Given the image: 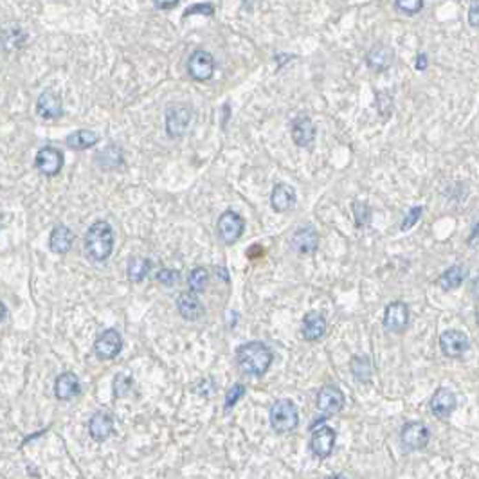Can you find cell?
<instances>
[{
    "instance_id": "cell-1",
    "label": "cell",
    "mask_w": 479,
    "mask_h": 479,
    "mask_svg": "<svg viewBox=\"0 0 479 479\" xmlns=\"http://www.w3.org/2000/svg\"><path fill=\"white\" fill-rule=\"evenodd\" d=\"M274 360L272 349L260 340H251L236 348L238 368L247 377H263Z\"/></svg>"
},
{
    "instance_id": "cell-2",
    "label": "cell",
    "mask_w": 479,
    "mask_h": 479,
    "mask_svg": "<svg viewBox=\"0 0 479 479\" xmlns=\"http://www.w3.org/2000/svg\"><path fill=\"white\" fill-rule=\"evenodd\" d=\"M85 251L94 261H105L114 251V229L108 222H94L85 236Z\"/></svg>"
},
{
    "instance_id": "cell-3",
    "label": "cell",
    "mask_w": 479,
    "mask_h": 479,
    "mask_svg": "<svg viewBox=\"0 0 479 479\" xmlns=\"http://www.w3.org/2000/svg\"><path fill=\"white\" fill-rule=\"evenodd\" d=\"M270 425L276 433H292L299 425L298 407L289 398H279L270 407Z\"/></svg>"
},
{
    "instance_id": "cell-4",
    "label": "cell",
    "mask_w": 479,
    "mask_h": 479,
    "mask_svg": "<svg viewBox=\"0 0 479 479\" xmlns=\"http://www.w3.org/2000/svg\"><path fill=\"white\" fill-rule=\"evenodd\" d=\"M411 314L409 307L404 301H393L389 303L384 310V317H382V326L387 334H404L409 328Z\"/></svg>"
},
{
    "instance_id": "cell-5",
    "label": "cell",
    "mask_w": 479,
    "mask_h": 479,
    "mask_svg": "<svg viewBox=\"0 0 479 479\" xmlns=\"http://www.w3.org/2000/svg\"><path fill=\"white\" fill-rule=\"evenodd\" d=\"M312 438H310V451L319 460H326L334 452L335 440H337V433L328 425L317 424L312 429Z\"/></svg>"
},
{
    "instance_id": "cell-6",
    "label": "cell",
    "mask_w": 479,
    "mask_h": 479,
    "mask_svg": "<svg viewBox=\"0 0 479 479\" xmlns=\"http://www.w3.org/2000/svg\"><path fill=\"white\" fill-rule=\"evenodd\" d=\"M429 438H431V433H429V427L424 422H407L402 427L400 442L407 452L425 449L429 443Z\"/></svg>"
},
{
    "instance_id": "cell-7",
    "label": "cell",
    "mask_w": 479,
    "mask_h": 479,
    "mask_svg": "<svg viewBox=\"0 0 479 479\" xmlns=\"http://www.w3.org/2000/svg\"><path fill=\"white\" fill-rule=\"evenodd\" d=\"M245 231V220L234 211H225L218 218V236L225 245H234Z\"/></svg>"
},
{
    "instance_id": "cell-8",
    "label": "cell",
    "mask_w": 479,
    "mask_h": 479,
    "mask_svg": "<svg viewBox=\"0 0 479 479\" xmlns=\"http://www.w3.org/2000/svg\"><path fill=\"white\" fill-rule=\"evenodd\" d=\"M346 398L345 393L334 384H326L319 389L317 395V409L321 411L325 416H334V414L340 413L345 409Z\"/></svg>"
},
{
    "instance_id": "cell-9",
    "label": "cell",
    "mask_w": 479,
    "mask_h": 479,
    "mask_svg": "<svg viewBox=\"0 0 479 479\" xmlns=\"http://www.w3.org/2000/svg\"><path fill=\"white\" fill-rule=\"evenodd\" d=\"M469 335L461 330H445L440 335V349L449 358H460L469 351Z\"/></svg>"
},
{
    "instance_id": "cell-10",
    "label": "cell",
    "mask_w": 479,
    "mask_h": 479,
    "mask_svg": "<svg viewBox=\"0 0 479 479\" xmlns=\"http://www.w3.org/2000/svg\"><path fill=\"white\" fill-rule=\"evenodd\" d=\"M123 349V339L121 334L114 328L110 330H105L103 334H99V337L94 343V354L99 360H112L116 358L117 355L121 354Z\"/></svg>"
},
{
    "instance_id": "cell-11",
    "label": "cell",
    "mask_w": 479,
    "mask_h": 479,
    "mask_svg": "<svg viewBox=\"0 0 479 479\" xmlns=\"http://www.w3.org/2000/svg\"><path fill=\"white\" fill-rule=\"evenodd\" d=\"M191 116H193V110H191L187 105H173V107L167 108L166 134L170 135L172 139L182 137L184 132L187 130V126H190Z\"/></svg>"
},
{
    "instance_id": "cell-12",
    "label": "cell",
    "mask_w": 479,
    "mask_h": 479,
    "mask_svg": "<svg viewBox=\"0 0 479 479\" xmlns=\"http://www.w3.org/2000/svg\"><path fill=\"white\" fill-rule=\"evenodd\" d=\"M187 72L195 81H207L214 74V58L211 52L198 49L187 60Z\"/></svg>"
},
{
    "instance_id": "cell-13",
    "label": "cell",
    "mask_w": 479,
    "mask_h": 479,
    "mask_svg": "<svg viewBox=\"0 0 479 479\" xmlns=\"http://www.w3.org/2000/svg\"><path fill=\"white\" fill-rule=\"evenodd\" d=\"M431 413L440 420H447L458 407L456 393L449 387H438L436 393L433 395L431 402H429Z\"/></svg>"
},
{
    "instance_id": "cell-14",
    "label": "cell",
    "mask_w": 479,
    "mask_h": 479,
    "mask_svg": "<svg viewBox=\"0 0 479 479\" xmlns=\"http://www.w3.org/2000/svg\"><path fill=\"white\" fill-rule=\"evenodd\" d=\"M34 163H37L38 172L43 173L45 177H54L63 167V154L52 146H45L38 152Z\"/></svg>"
},
{
    "instance_id": "cell-15",
    "label": "cell",
    "mask_w": 479,
    "mask_h": 479,
    "mask_svg": "<svg viewBox=\"0 0 479 479\" xmlns=\"http://www.w3.org/2000/svg\"><path fill=\"white\" fill-rule=\"evenodd\" d=\"M298 196H296V190L287 182H279L276 184L272 193H270V205L276 213H287L296 205Z\"/></svg>"
},
{
    "instance_id": "cell-16",
    "label": "cell",
    "mask_w": 479,
    "mask_h": 479,
    "mask_svg": "<svg viewBox=\"0 0 479 479\" xmlns=\"http://www.w3.org/2000/svg\"><path fill=\"white\" fill-rule=\"evenodd\" d=\"M290 245L298 254H312L317 251L319 247V233L312 225L308 227H301L294 233L292 240H290Z\"/></svg>"
},
{
    "instance_id": "cell-17",
    "label": "cell",
    "mask_w": 479,
    "mask_h": 479,
    "mask_svg": "<svg viewBox=\"0 0 479 479\" xmlns=\"http://www.w3.org/2000/svg\"><path fill=\"white\" fill-rule=\"evenodd\" d=\"M114 433V416L108 411H98L89 422V434L96 442H105Z\"/></svg>"
},
{
    "instance_id": "cell-18",
    "label": "cell",
    "mask_w": 479,
    "mask_h": 479,
    "mask_svg": "<svg viewBox=\"0 0 479 479\" xmlns=\"http://www.w3.org/2000/svg\"><path fill=\"white\" fill-rule=\"evenodd\" d=\"M326 334V319L323 314L316 312H308L307 316L303 317V325H301V335L303 339L308 340V343H316L321 337H325Z\"/></svg>"
},
{
    "instance_id": "cell-19",
    "label": "cell",
    "mask_w": 479,
    "mask_h": 479,
    "mask_svg": "<svg viewBox=\"0 0 479 479\" xmlns=\"http://www.w3.org/2000/svg\"><path fill=\"white\" fill-rule=\"evenodd\" d=\"M79 391H81V384L72 371L61 373L60 377L56 378L54 395L58 400H72L74 396L79 395Z\"/></svg>"
},
{
    "instance_id": "cell-20",
    "label": "cell",
    "mask_w": 479,
    "mask_h": 479,
    "mask_svg": "<svg viewBox=\"0 0 479 479\" xmlns=\"http://www.w3.org/2000/svg\"><path fill=\"white\" fill-rule=\"evenodd\" d=\"M292 139L299 148H308L316 141V125L310 117H298L292 126Z\"/></svg>"
},
{
    "instance_id": "cell-21",
    "label": "cell",
    "mask_w": 479,
    "mask_h": 479,
    "mask_svg": "<svg viewBox=\"0 0 479 479\" xmlns=\"http://www.w3.org/2000/svg\"><path fill=\"white\" fill-rule=\"evenodd\" d=\"M177 308L179 314H181L184 319L187 321H196L204 316V305L198 298H196L195 292H184L177 298Z\"/></svg>"
},
{
    "instance_id": "cell-22",
    "label": "cell",
    "mask_w": 479,
    "mask_h": 479,
    "mask_svg": "<svg viewBox=\"0 0 479 479\" xmlns=\"http://www.w3.org/2000/svg\"><path fill=\"white\" fill-rule=\"evenodd\" d=\"M469 278V269L463 263H456V265L449 267L440 278H438V287L445 292L449 290L460 289L461 285L465 283V279Z\"/></svg>"
},
{
    "instance_id": "cell-23",
    "label": "cell",
    "mask_w": 479,
    "mask_h": 479,
    "mask_svg": "<svg viewBox=\"0 0 479 479\" xmlns=\"http://www.w3.org/2000/svg\"><path fill=\"white\" fill-rule=\"evenodd\" d=\"M37 112L38 116L43 117V119H58V117L63 114L60 96H56L52 90H45V92L38 98Z\"/></svg>"
},
{
    "instance_id": "cell-24",
    "label": "cell",
    "mask_w": 479,
    "mask_h": 479,
    "mask_svg": "<svg viewBox=\"0 0 479 479\" xmlns=\"http://www.w3.org/2000/svg\"><path fill=\"white\" fill-rule=\"evenodd\" d=\"M393 60H395V52H393L391 47L384 45V43H377L366 56L368 65L373 70H377V72H384V70L389 69Z\"/></svg>"
},
{
    "instance_id": "cell-25",
    "label": "cell",
    "mask_w": 479,
    "mask_h": 479,
    "mask_svg": "<svg viewBox=\"0 0 479 479\" xmlns=\"http://www.w3.org/2000/svg\"><path fill=\"white\" fill-rule=\"evenodd\" d=\"M72 243H74V233L67 225L60 223V225H56L52 229L51 238H49V247H51L52 252L65 254V252L70 251Z\"/></svg>"
},
{
    "instance_id": "cell-26",
    "label": "cell",
    "mask_w": 479,
    "mask_h": 479,
    "mask_svg": "<svg viewBox=\"0 0 479 479\" xmlns=\"http://www.w3.org/2000/svg\"><path fill=\"white\" fill-rule=\"evenodd\" d=\"M152 272V260L143 256H135L128 261V269H126V274L132 283H141L148 278V274Z\"/></svg>"
},
{
    "instance_id": "cell-27",
    "label": "cell",
    "mask_w": 479,
    "mask_h": 479,
    "mask_svg": "<svg viewBox=\"0 0 479 479\" xmlns=\"http://www.w3.org/2000/svg\"><path fill=\"white\" fill-rule=\"evenodd\" d=\"M98 134L90 130H76L67 137V146L72 150H87L98 145Z\"/></svg>"
},
{
    "instance_id": "cell-28",
    "label": "cell",
    "mask_w": 479,
    "mask_h": 479,
    "mask_svg": "<svg viewBox=\"0 0 479 479\" xmlns=\"http://www.w3.org/2000/svg\"><path fill=\"white\" fill-rule=\"evenodd\" d=\"M371 360L364 355H355L351 358V375L357 378V382L360 384H368L371 382Z\"/></svg>"
},
{
    "instance_id": "cell-29",
    "label": "cell",
    "mask_w": 479,
    "mask_h": 479,
    "mask_svg": "<svg viewBox=\"0 0 479 479\" xmlns=\"http://www.w3.org/2000/svg\"><path fill=\"white\" fill-rule=\"evenodd\" d=\"M207 281H210V274L204 267H196L190 272V278H187V287H190L191 292L201 294L204 292L205 287H207Z\"/></svg>"
},
{
    "instance_id": "cell-30",
    "label": "cell",
    "mask_w": 479,
    "mask_h": 479,
    "mask_svg": "<svg viewBox=\"0 0 479 479\" xmlns=\"http://www.w3.org/2000/svg\"><path fill=\"white\" fill-rule=\"evenodd\" d=\"M351 211H354V218L357 227H364L371 222V210L366 202H354L351 205Z\"/></svg>"
},
{
    "instance_id": "cell-31",
    "label": "cell",
    "mask_w": 479,
    "mask_h": 479,
    "mask_svg": "<svg viewBox=\"0 0 479 479\" xmlns=\"http://www.w3.org/2000/svg\"><path fill=\"white\" fill-rule=\"evenodd\" d=\"M243 395H245V386H243V384H234V386L227 391V395H225V405H223L225 413H229V411L233 409L234 405L242 400Z\"/></svg>"
},
{
    "instance_id": "cell-32",
    "label": "cell",
    "mask_w": 479,
    "mask_h": 479,
    "mask_svg": "<svg viewBox=\"0 0 479 479\" xmlns=\"http://www.w3.org/2000/svg\"><path fill=\"white\" fill-rule=\"evenodd\" d=\"M159 283L164 285V287H175L181 279V272L177 269H161L157 272Z\"/></svg>"
},
{
    "instance_id": "cell-33",
    "label": "cell",
    "mask_w": 479,
    "mask_h": 479,
    "mask_svg": "<svg viewBox=\"0 0 479 479\" xmlns=\"http://www.w3.org/2000/svg\"><path fill=\"white\" fill-rule=\"evenodd\" d=\"M422 214H424V207H422V205H414V207H411L409 213H407V216H405L404 222H402V225H400L402 231L405 233V231L413 229L414 225H416V222L422 218Z\"/></svg>"
},
{
    "instance_id": "cell-34",
    "label": "cell",
    "mask_w": 479,
    "mask_h": 479,
    "mask_svg": "<svg viewBox=\"0 0 479 479\" xmlns=\"http://www.w3.org/2000/svg\"><path fill=\"white\" fill-rule=\"evenodd\" d=\"M396 8L407 14H416L424 8V0H395Z\"/></svg>"
},
{
    "instance_id": "cell-35",
    "label": "cell",
    "mask_w": 479,
    "mask_h": 479,
    "mask_svg": "<svg viewBox=\"0 0 479 479\" xmlns=\"http://www.w3.org/2000/svg\"><path fill=\"white\" fill-rule=\"evenodd\" d=\"M132 377H126V375H117L116 380H114V393L116 396H125L132 387Z\"/></svg>"
},
{
    "instance_id": "cell-36",
    "label": "cell",
    "mask_w": 479,
    "mask_h": 479,
    "mask_svg": "<svg viewBox=\"0 0 479 479\" xmlns=\"http://www.w3.org/2000/svg\"><path fill=\"white\" fill-rule=\"evenodd\" d=\"M191 14H205V17H211V14H214V8L211 4L190 6V8L184 11V19H187Z\"/></svg>"
},
{
    "instance_id": "cell-37",
    "label": "cell",
    "mask_w": 479,
    "mask_h": 479,
    "mask_svg": "<svg viewBox=\"0 0 479 479\" xmlns=\"http://www.w3.org/2000/svg\"><path fill=\"white\" fill-rule=\"evenodd\" d=\"M469 22L474 29L479 28V2L478 0H472V6H470V13H469Z\"/></svg>"
},
{
    "instance_id": "cell-38",
    "label": "cell",
    "mask_w": 479,
    "mask_h": 479,
    "mask_svg": "<svg viewBox=\"0 0 479 479\" xmlns=\"http://www.w3.org/2000/svg\"><path fill=\"white\" fill-rule=\"evenodd\" d=\"M157 10H173L179 4V0H154Z\"/></svg>"
},
{
    "instance_id": "cell-39",
    "label": "cell",
    "mask_w": 479,
    "mask_h": 479,
    "mask_svg": "<svg viewBox=\"0 0 479 479\" xmlns=\"http://www.w3.org/2000/svg\"><path fill=\"white\" fill-rule=\"evenodd\" d=\"M265 254V251L261 249L260 245H254V247H249V251H247V256L249 258H256V256H263Z\"/></svg>"
},
{
    "instance_id": "cell-40",
    "label": "cell",
    "mask_w": 479,
    "mask_h": 479,
    "mask_svg": "<svg viewBox=\"0 0 479 479\" xmlns=\"http://www.w3.org/2000/svg\"><path fill=\"white\" fill-rule=\"evenodd\" d=\"M476 242H478V223H474V227H472V236L467 240V243H469L470 247H474V249H476V245H478Z\"/></svg>"
},
{
    "instance_id": "cell-41",
    "label": "cell",
    "mask_w": 479,
    "mask_h": 479,
    "mask_svg": "<svg viewBox=\"0 0 479 479\" xmlns=\"http://www.w3.org/2000/svg\"><path fill=\"white\" fill-rule=\"evenodd\" d=\"M425 67H427V56L420 54L418 56V63H416V69L422 70V69H425Z\"/></svg>"
},
{
    "instance_id": "cell-42",
    "label": "cell",
    "mask_w": 479,
    "mask_h": 479,
    "mask_svg": "<svg viewBox=\"0 0 479 479\" xmlns=\"http://www.w3.org/2000/svg\"><path fill=\"white\" fill-rule=\"evenodd\" d=\"M4 317H6V307H4V303H0V321H2Z\"/></svg>"
}]
</instances>
